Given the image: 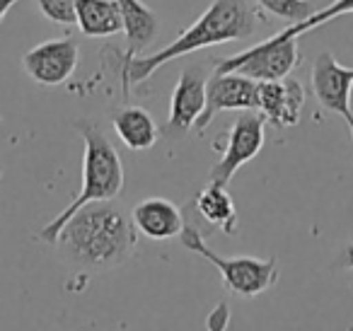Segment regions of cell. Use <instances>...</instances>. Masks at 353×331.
Returning a JSON list of instances; mask_svg holds the SVG:
<instances>
[{"instance_id": "6da1fadb", "label": "cell", "mask_w": 353, "mask_h": 331, "mask_svg": "<svg viewBox=\"0 0 353 331\" xmlns=\"http://www.w3.org/2000/svg\"><path fill=\"white\" fill-rule=\"evenodd\" d=\"M138 230L126 210L114 201H92L63 225L56 244L73 263L107 271L133 254Z\"/></svg>"}, {"instance_id": "7a4b0ae2", "label": "cell", "mask_w": 353, "mask_h": 331, "mask_svg": "<svg viewBox=\"0 0 353 331\" xmlns=\"http://www.w3.org/2000/svg\"><path fill=\"white\" fill-rule=\"evenodd\" d=\"M261 15L247 0H213L203 10V15L192 27L182 32L172 44L160 49L152 56H128L123 59V88L145 83L155 70H160L165 63L179 59V56L194 54L199 49L208 46L228 44V41L247 39L256 32Z\"/></svg>"}, {"instance_id": "3957f363", "label": "cell", "mask_w": 353, "mask_h": 331, "mask_svg": "<svg viewBox=\"0 0 353 331\" xmlns=\"http://www.w3.org/2000/svg\"><path fill=\"white\" fill-rule=\"evenodd\" d=\"M75 128L83 136L85 155H83V184L70 205H65L49 225L39 230L37 239L46 244H56L63 225L78 213L83 205L92 201H114L123 189V165L119 157L114 143L107 138V133L90 121H75Z\"/></svg>"}, {"instance_id": "277c9868", "label": "cell", "mask_w": 353, "mask_h": 331, "mask_svg": "<svg viewBox=\"0 0 353 331\" xmlns=\"http://www.w3.org/2000/svg\"><path fill=\"white\" fill-rule=\"evenodd\" d=\"M182 244L189 252L199 254L206 261H211L218 268L223 278V285L230 292L240 297H256L261 292H266L269 288H274L279 283V261L276 257L269 259H254V257H221L216 254L208 242L203 239L201 230L192 223H184L182 230Z\"/></svg>"}, {"instance_id": "5b68a950", "label": "cell", "mask_w": 353, "mask_h": 331, "mask_svg": "<svg viewBox=\"0 0 353 331\" xmlns=\"http://www.w3.org/2000/svg\"><path fill=\"white\" fill-rule=\"evenodd\" d=\"M298 66V37L288 39V37L274 34L271 39L259 41V44L250 46L230 59H221L213 73H242L256 83H264V80L288 78Z\"/></svg>"}, {"instance_id": "8992f818", "label": "cell", "mask_w": 353, "mask_h": 331, "mask_svg": "<svg viewBox=\"0 0 353 331\" xmlns=\"http://www.w3.org/2000/svg\"><path fill=\"white\" fill-rule=\"evenodd\" d=\"M264 126L266 119L261 112L256 109H247L242 117H237L232 121L230 131L225 133V148H221V157L218 162L211 167V174H208V181L213 184L228 186L230 179L235 177V172L240 170L242 165H247L250 160H254L256 155L264 148Z\"/></svg>"}, {"instance_id": "52a82bcc", "label": "cell", "mask_w": 353, "mask_h": 331, "mask_svg": "<svg viewBox=\"0 0 353 331\" xmlns=\"http://www.w3.org/2000/svg\"><path fill=\"white\" fill-rule=\"evenodd\" d=\"M206 88H208V73L206 66L192 63L184 66L176 88L170 99V117L162 128L165 136H184L199 123L206 107Z\"/></svg>"}, {"instance_id": "ba28073f", "label": "cell", "mask_w": 353, "mask_h": 331, "mask_svg": "<svg viewBox=\"0 0 353 331\" xmlns=\"http://www.w3.org/2000/svg\"><path fill=\"white\" fill-rule=\"evenodd\" d=\"M80 46L73 37H59L37 44L22 56V68L34 83L56 88L63 85L78 68Z\"/></svg>"}, {"instance_id": "9c48e42d", "label": "cell", "mask_w": 353, "mask_h": 331, "mask_svg": "<svg viewBox=\"0 0 353 331\" xmlns=\"http://www.w3.org/2000/svg\"><path fill=\"white\" fill-rule=\"evenodd\" d=\"M312 92L317 97L319 107L334 112L346 121L353 138V68H343L329 51L319 54L312 66Z\"/></svg>"}, {"instance_id": "30bf717a", "label": "cell", "mask_w": 353, "mask_h": 331, "mask_svg": "<svg viewBox=\"0 0 353 331\" xmlns=\"http://www.w3.org/2000/svg\"><path fill=\"white\" fill-rule=\"evenodd\" d=\"M259 109V83L242 73H213L206 88V107L199 119V133L221 112H247Z\"/></svg>"}, {"instance_id": "8fae6325", "label": "cell", "mask_w": 353, "mask_h": 331, "mask_svg": "<svg viewBox=\"0 0 353 331\" xmlns=\"http://www.w3.org/2000/svg\"><path fill=\"white\" fill-rule=\"evenodd\" d=\"M305 107V88L295 78L264 80L259 83V109L266 123L276 128H288L300 121Z\"/></svg>"}, {"instance_id": "7c38bea8", "label": "cell", "mask_w": 353, "mask_h": 331, "mask_svg": "<svg viewBox=\"0 0 353 331\" xmlns=\"http://www.w3.org/2000/svg\"><path fill=\"white\" fill-rule=\"evenodd\" d=\"M131 220L136 225V230L141 234H145L148 239H170L182 234L184 230V215L182 208L176 203L167 199H160V196H152V199H145L131 210Z\"/></svg>"}, {"instance_id": "4fadbf2b", "label": "cell", "mask_w": 353, "mask_h": 331, "mask_svg": "<svg viewBox=\"0 0 353 331\" xmlns=\"http://www.w3.org/2000/svg\"><path fill=\"white\" fill-rule=\"evenodd\" d=\"M112 126L117 131L119 141L128 150H150L162 136L155 119L150 117V112L143 107H136V104H126V107L114 109Z\"/></svg>"}, {"instance_id": "5bb4252c", "label": "cell", "mask_w": 353, "mask_h": 331, "mask_svg": "<svg viewBox=\"0 0 353 331\" xmlns=\"http://www.w3.org/2000/svg\"><path fill=\"white\" fill-rule=\"evenodd\" d=\"M119 12H121L123 34L128 39V56H136L157 37L160 22L157 15L141 0H117Z\"/></svg>"}, {"instance_id": "9a60e30c", "label": "cell", "mask_w": 353, "mask_h": 331, "mask_svg": "<svg viewBox=\"0 0 353 331\" xmlns=\"http://www.w3.org/2000/svg\"><path fill=\"white\" fill-rule=\"evenodd\" d=\"M194 208H196V213L201 215L208 225L218 228L221 232L237 234V223H240V220H237V208H235L232 196L225 191V186L208 181V186H203V189L199 191L196 201H194Z\"/></svg>"}, {"instance_id": "2e32d148", "label": "cell", "mask_w": 353, "mask_h": 331, "mask_svg": "<svg viewBox=\"0 0 353 331\" xmlns=\"http://www.w3.org/2000/svg\"><path fill=\"white\" fill-rule=\"evenodd\" d=\"M78 27L85 37H114L123 32L117 0H75Z\"/></svg>"}, {"instance_id": "e0dca14e", "label": "cell", "mask_w": 353, "mask_h": 331, "mask_svg": "<svg viewBox=\"0 0 353 331\" xmlns=\"http://www.w3.org/2000/svg\"><path fill=\"white\" fill-rule=\"evenodd\" d=\"M351 12H353V0H334L332 6L322 8V10H314L312 15L307 17V20L293 22V25L285 27V30L279 32V34L293 39V37H300V34H305V32L314 30V27H322V25H327V22L341 17V15H351Z\"/></svg>"}, {"instance_id": "ac0fdd59", "label": "cell", "mask_w": 353, "mask_h": 331, "mask_svg": "<svg viewBox=\"0 0 353 331\" xmlns=\"http://www.w3.org/2000/svg\"><path fill=\"white\" fill-rule=\"evenodd\" d=\"M256 6L266 12V15H274L279 20L285 22H303L317 10L312 0H256Z\"/></svg>"}, {"instance_id": "d6986e66", "label": "cell", "mask_w": 353, "mask_h": 331, "mask_svg": "<svg viewBox=\"0 0 353 331\" xmlns=\"http://www.w3.org/2000/svg\"><path fill=\"white\" fill-rule=\"evenodd\" d=\"M41 15L56 25H78V6L75 0H37Z\"/></svg>"}, {"instance_id": "ffe728a7", "label": "cell", "mask_w": 353, "mask_h": 331, "mask_svg": "<svg viewBox=\"0 0 353 331\" xmlns=\"http://www.w3.org/2000/svg\"><path fill=\"white\" fill-rule=\"evenodd\" d=\"M228 321H230V310H228V302H218L216 310H211L206 319L208 329H225Z\"/></svg>"}, {"instance_id": "44dd1931", "label": "cell", "mask_w": 353, "mask_h": 331, "mask_svg": "<svg viewBox=\"0 0 353 331\" xmlns=\"http://www.w3.org/2000/svg\"><path fill=\"white\" fill-rule=\"evenodd\" d=\"M336 268H348V271H353V242L343 247L341 257L336 259Z\"/></svg>"}, {"instance_id": "7402d4cb", "label": "cell", "mask_w": 353, "mask_h": 331, "mask_svg": "<svg viewBox=\"0 0 353 331\" xmlns=\"http://www.w3.org/2000/svg\"><path fill=\"white\" fill-rule=\"evenodd\" d=\"M17 3H20V0H0V22L6 20V15L17 6Z\"/></svg>"}]
</instances>
